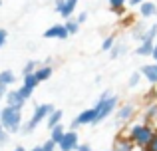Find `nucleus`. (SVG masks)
Returning <instances> with one entry per match:
<instances>
[{
    "label": "nucleus",
    "mask_w": 157,
    "mask_h": 151,
    "mask_svg": "<svg viewBox=\"0 0 157 151\" xmlns=\"http://www.w3.org/2000/svg\"><path fill=\"white\" fill-rule=\"evenodd\" d=\"M111 151H135V145L129 141V137H127V135H117L113 139Z\"/></svg>",
    "instance_id": "f8f14e48"
},
{
    "label": "nucleus",
    "mask_w": 157,
    "mask_h": 151,
    "mask_svg": "<svg viewBox=\"0 0 157 151\" xmlns=\"http://www.w3.org/2000/svg\"><path fill=\"white\" fill-rule=\"evenodd\" d=\"M14 81H16V76L12 74V70H2V72H0V85L10 88Z\"/></svg>",
    "instance_id": "aec40b11"
},
{
    "label": "nucleus",
    "mask_w": 157,
    "mask_h": 151,
    "mask_svg": "<svg viewBox=\"0 0 157 151\" xmlns=\"http://www.w3.org/2000/svg\"><path fill=\"white\" fill-rule=\"evenodd\" d=\"M0 125L2 129L8 133V135H14V133H20L22 129V111L14 108H0Z\"/></svg>",
    "instance_id": "f257e3e1"
},
{
    "label": "nucleus",
    "mask_w": 157,
    "mask_h": 151,
    "mask_svg": "<svg viewBox=\"0 0 157 151\" xmlns=\"http://www.w3.org/2000/svg\"><path fill=\"white\" fill-rule=\"evenodd\" d=\"M139 74H141V77H145L147 81H149L151 85L157 84V64H145V66L139 70Z\"/></svg>",
    "instance_id": "ddd939ff"
},
{
    "label": "nucleus",
    "mask_w": 157,
    "mask_h": 151,
    "mask_svg": "<svg viewBox=\"0 0 157 151\" xmlns=\"http://www.w3.org/2000/svg\"><path fill=\"white\" fill-rule=\"evenodd\" d=\"M145 40H149V42H155V40H157V24H153V26H149V28L145 30L141 42H145Z\"/></svg>",
    "instance_id": "b1692460"
},
{
    "label": "nucleus",
    "mask_w": 157,
    "mask_h": 151,
    "mask_svg": "<svg viewBox=\"0 0 157 151\" xmlns=\"http://www.w3.org/2000/svg\"><path fill=\"white\" fill-rule=\"evenodd\" d=\"M38 68V62H34V60H28L26 64H24L22 68V76H28V74H34V70Z\"/></svg>",
    "instance_id": "a878e982"
},
{
    "label": "nucleus",
    "mask_w": 157,
    "mask_h": 151,
    "mask_svg": "<svg viewBox=\"0 0 157 151\" xmlns=\"http://www.w3.org/2000/svg\"><path fill=\"white\" fill-rule=\"evenodd\" d=\"M36 85H38V80H36V76H34V74L22 76V88H18L20 96H22L24 100L28 101V100H30V97H32V93H34Z\"/></svg>",
    "instance_id": "0eeeda50"
},
{
    "label": "nucleus",
    "mask_w": 157,
    "mask_h": 151,
    "mask_svg": "<svg viewBox=\"0 0 157 151\" xmlns=\"http://www.w3.org/2000/svg\"><path fill=\"white\" fill-rule=\"evenodd\" d=\"M141 151H157V129L153 131V135H151V139L147 141V145L143 147Z\"/></svg>",
    "instance_id": "bb28decb"
},
{
    "label": "nucleus",
    "mask_w": 157,
    "mask_h": 151,
    "mask_svg": "<svg viewBox=\"0 0 157 151\" xmlns=\"http://www.w3.org/2000/svg\"><path fill=\"white\" fill-rule=\"evenodd\" d=\"M78 145H80V135H78L76 129H70V131L64 133L62 141L58 143V149L60 151H76Z\"/></svg>",
    "instance_id": "423d86ee"
},
{
    "label": "nucleus",
    "mask_w": 157,
    "mask_h": 151,
    "mask_svg": "<svg viewBox=\"0 0 157 151\" xmlns=\"http://www.w3.org/2000/svg\"><path fill=\"white\" fill-rule=\"evenodd\" d=\"M125 52H127V46H125V44H117V42H115L113 48L109 50V58L111 60H117V58H121Z\"/></svg>",
    "instance_id": "4be33fe9"
},
{
    "label": "nucleus",
    "mask_w": 157,
    "mask_h": 151,
    "mask_svg": "<svg viewBox=\"0 0 157 151\" xmlns=\"http://www.w3.org/2000/svg\"><path fill=\"white\" fill-rule=\"evenodd\" d=\"M145 30H147V26H145L143 22L133 24V28H131V38L137 40V42H141V38H143V34H145Z\"/></svg>",
    "instance_id": "412c9836"
},
{
    "label": "nucleus",
    "mask_w": 157,
    "mask_h": 151,
    "mask_svg": "<svg viewBox=\"0 0 157 151\" xmlns=\"http://www.w3.org/2000/svg\"><path fill=\"white\" fill-rule=\"evenodd\" d=\"M44 38L48 40H68V32H66L64 24H52L46 32H44Z\"/></svg>",
    "instance_id": "9d476101"
},
{
    "label": "nucleus",
    "mask_w": 157,
    "mask_h": 151,
    "mask_svg": "<svg viewBox=\"0 0 157 151\" xmlns=\"http://www.w3.org/2000/svg\"><path fill=\"white\" fill-rule=\"evenodd\" d=\"M0 8H2V0H0Z\"/></svg>",
    "instance_id": "79ce46f5"
},
{
    "label": "nucleus",
    "mask_w": 157,
    "mask_h": 151,
    "mask_svg": "<svg viewBox=\"0 0 157 151\" xmlns=\"http://www.w3.org/2000/svg\"><path fill=\"white\" fill-rule=\"evenodd\" d=\"M88 16H90L88 12H80V14H78V16H76L74 20H76L78 24H86V20H88Z\"/></svg>",
    "instance_id": "2f4dec72"
},
{
    "label": "nucleus",
    "mask_w": 157,
    "mask_h": 151,
    "mask_svg": "<svg viewBox=\"0 0 157 151\" xmlns=\"http://www.w3.org/2000/svg\"><path fill=\"white\" fill-rule=\"evenodd\" d=\"M107 2H109V8H111L113 12L121 14V12H123V6L127 4V0H107Z\"/></svg>",
    "instance_id": "393cba45"
},
{
    "label": "nucleus",
    "mask_w": 157,
    "mask_h": 151,
    "mask_svg": "<svg viewBox=\"0 0 157 151\" xmlns=\"http://www.w3.org/2000/svg\"><path fill=\"white\" fill-rule=\"evenodd\" d=\"M151 58L155 60V64H157V40L153 42V50H151Z\"/></svg>",
    "instance_id": "c9c22d12"
},
{
    "label": "nucleus",
    "mask_w": 157,
    "mask_h": 151,
    "mask_svg": "<svg viewBox=\"0 0 157 151\" xmlns=\"http://www.w3.org/2000/svg\"><path fill=\"white\" fill-rule=\"evenodd\" d=\"M115 125L117 127H121V125H125V123H129L131 119H133V115H135V105L133 104H121V105H117L115 108Z\"/></svg>",
    "instance_id": "39448f33"
},
{
    "label": "nucleus",
    "mask_w": 157,
    "mask_h": 151,
    "mask_svg": "<svg viewBox=\"0 0 157 151\" xmlns=\"http://www.w3.org/2000/svg\"><path fill=\"white\" fill-rule=\"evenodd\" d=\"M40 149L42 151H58V147H56V143H54V141H44V145H40Z\"/></svg>",
    "instance_id": "c756f323"
},
{
    "label": "nucleus",
    "mask_w": 157,
    "mask_h": 151,
    "mask_svg": "<svg viewBox=\"0 0 157 151\" xmlns=\"http://www.w3.org/2000/svg\"><path fill=\"white\" fill-rule=\"evenodd\" d=\"M52 109H54L52 104H38V105L34 108L32 117L26 121V123H22V129H20V131H22V133H32L40 123H44V121H46V117L50 115Z\"/></svg>",
    "instance_id": "20e7f679"
},
{
    "label": "nucleus",
    "mask_w": 157,
    "mask_h": 151,
    "mask_svg": "<svg viewBox=\"0 0 157 151\" xmlns=\"http://www.w3.org/2000/svg\"><path fill=\"white\" fill-rule=\"evenodd\" d=\"M8 88H4V85H0V101H4V96H6Z\"/></svg>",
    "instance_id": "e433bc0d"
},
{
    "label": "nucleus",
    "mask_w": 157,
    "mask_h": 151,
    "mask_svg": "<svg viewBox=\"0 0 157 151\" xmlns=\"http://www.w3.org/2000/svg\"><path fill=\"white\" fill-rule=\"evenodd\" d=\"M76 151H94V149H92V145H88V143H80L76 147Z\"/></svg>",
    "instance_id": "72a5a7b5"
},
{
    "label": "nucleus",
    "mask_w": 157,
    "mask_h": 151,
    "mask_svg": "<svg viewBox=\"0 0 157 151\" xmlns=\"http://www.w3.org/2000/svg\"><path fill=\"white\" fill-rule=\"evenodd\" d=\"M155 18H157V14H155Z\"/></svg>",
    "instance_id": "c03bdc74"
},
{
    "label": "nucleus",
    "mask_w": 157,
    "mask_h": 151,
    "mask_svg": "<svg viewBox=\"0 0 157 151\" xmlns=\"http://www.w3.org/2000/svg\"><path fill=\"white\" fill-rule=\"evenodd\" d=\"M78 2H80V0H64V2H62L60 6H56L54 10H56L58 14H60L62 18H64V20H68V18H72V16H74Z\"/></svg>",
    "instance_id": "9b49d317"
},
{
    "label": "nucleus",
    "mask_w": 157,
    "mask_h": 151,
    "mask_svg": "<svg viewBox=\"0 0 157 151\" xmlns=\"http://www.w3.org/2000/svg\"><path fill=\"white\" fill-rule=\"evenodd\" d=\"M62 117H64V111H62V109H56V108H54L52 111H50V115L46 117V125H48V129H52L54 125L62 123Z\"/></svg>",
    "instance_id": "f3484780"
},
{
    "label": "nucleus",
    "mask_w": 157,
    "mask_h": 151,
    "mask_svg": "<svg viewBox=\"0 0 157 151\" xmlns=\"http://www.w3.org/2000/svg\"><path fill=\"white\" fill-rule=\"evenodd\" d=\"M52 74H54V68L52 66H42V64H38V68L34 70V76H36V80H38V84L50 80Z\"/></svg>",
    "instance_id": "4468645a"
},
{
    "label": "nucleus",
    "mask_w": 157,
    "mask_h": 151,
    "mask_svg": "<svg viewBox=\"0 0 157 151\" xmlns=\"http://www.w3.org/2000/svg\"><path fill=\"white\" fill-rule=\"evenodd\" d=\"M92 123H94V108H88V109H84V111L78 113L70 127L78 129V127H82V125H92Z\"/></svg>",
    "instance_id": "1a4fd4ad"
},
{
    "label": "nucleus",
    "mask_w": 157,
    "mask_h": 151,
    "mask_svg": "<svg viewBox=\"0 0 157 151\" xmlns=\"http://www.w3.org/2000/svg\"><path fill=\"white\" fill-rule=\"evenodd\" d=\"M139 14H141V18H151V16H155V14H157V6H155V2L143 0V2L139 4Z\"/></svg>",
    "instance_id": "2eb2a0df"
},
{
    "label": "nucleus",
    "mask_w": 157,
    "mask_h": 151,
    "mask_svg": "<svg viewBox=\"0 0 157 151\" xmlns=\"http://www.w3.org/2000/svg\"><path fill=\"white\" fill-rule=\"evenodd\" d=\"M64 28H66V32H68V36H74V34H78V30H80V24H78L74 18H68L64 22Z\"/></svg>",
    "instance_id": "5701e85b"
},
{
    "label": "nucleus",
    "mask_w": 157,
    "mask_h": 151,
    "mask_svg": "<svg viewBox=\"0 0 157 151\" xmlns=\"http://www.w3.org/2000/svg\"><path fill=\"white\" fill-rule=\"evenodd\" d=\"M151 50H153V42L145 40V42H139V44H137V48H135V54H137L139 58H147V56H151Z\"/></svg>",
    "instance_id": "6ab92c4d"
},
{
    "label": "nucleus",
    "mask_w": 157,
    "mask_h": 151,
    "mask_svg": "<svg viewBox=\"0 0 157 151\" xmlns=\"http://www.w3.org/2000/svg\"><path fill=\"white\" fill-rule=\"evenodd\" d=\"M153 131L155 129L151 127L149 123H133L129 127V133H127V137H129V141L135 145V149H143L147 145V141L151 139V135H153Z\"/></svg>",
    "instance_id": "f03ea898"
},
{
    "label": "nucleus",
    "mask_w": 157,
    "mask_h": 151,
    "mask_svg": "<svg viewBox=\"0 0 157 151\" xmlns=\"http://www.w3.org/2000/svg\"><path fill=\"white\" fill-rule=\"evenodd\" d=\"M12 151H26V149H24L22 145H18V147H14V149H12Z\"/></svg>",
    "instance_id": "58836bf2"
},
{
    "label": "nucleus",
    "mask_w": 157,
    "mask_h": 151,
    "mask_svg": "<svg viewBox=\"0 0 157 151\" xmlns=\"http://www.w3.org/2000/svg\"><path fill=\"white\" fill-rule=\"evenodd\" d=\"M113 44H115V36H105L104 42H101V50H104V52H109L111 48H113Z\"/></svg>",
    "instance_id": "c85d7f7f"
},
{
    "label": "nucleus",
    "mask_w": 157,
    "mask_h": 151,
    "mask_svg": "<svg viewBox=\"0 0 157 151\" xmlns=\"http://www.w3.org/2000/svg\"><path fill=\"white\" fill-rule=\"evenodd\" d=\"M4 104H6L8 108H14V109H20V111H22V108L28 104V101L20 96L18 89H8L6 96H4Z\"/></svg>",
    "instance_id": "6e6552de"
},
{
    "label": "nucleus",
    "mask_w": 157,
    "mask_h": 151,
    "mask_svg": "<svg viewBox=\"0 0 157 151\" xmlns=\"http://www.w3.org/2000/svg\"><path fill=\"white\" fill-rule=\"evenodd\" d=\"M6 40H8V32L4 30V28H0V48L6 44Z\"/></svg>",
    "instance_id": "473e14b6"
},
{
    "label": "nucleus",
    "mask_w": 157,
    "mask_h": 151,
    "mask_svg": "<svg viewBox=\"0 0 157 151\" xmlns=\"http://www.w3.org/2000/svg\"><path fill=\"white\" fill-rule=\"evenodd\" d=\"M64 133H66V127L62 123H58V125H54V127L50 129V137H48V139L54 141V143H56V147H58V143H60L62 137H64Z\"/></svg>",
    "instance_id": "a211bd4d"
},
{
    "label": "nucleus",
    "mask_w": 157,
    "mask_h": 151,
    "mask_svg": "<svg viewBox=\"0 0 157 151\" xmlns=\"http://www.w3.org/2000/svg\"><path fill=\"white\" fill-rule=\"evenodd\" d=\"M155 97H157V93H155Z\"/></svg>",
    "instance_id": "37998d69"
},
{
    "label": "nucleus",
    "mask_w": 157,
    "mask_h": 151,
    "mask_svg": "<svg viewBox=\"0 0 157 151\" xmlns=\"http://www.w3.org/2000/svg\"><path fill=\"white\" fill-rule=\"evenodd\" d=\"M62 2H64V0H54V4H56V6H60Z\"/></svg>",
    "instance_id": "a19ab883"
},
{
    "label": "nucleus",
    "mask_w": 157,
    "mask_h": 151,
    "mask_svg": "<svg viewBox=\"0 0 157 151\" xmlns=\"http://www.w3.org/2000/svg\"><path fill=\"white\" fill-rule=\"evenodd\" d=\"M157 119V101H151V104H147L145 111H143V123H153Z\"/></svg>",
    "instance_id": "dca6fc26"
},
{
    "label": "nucleus",
    "mask_w": 157,
    "mask_h": 151,
    "mask_svg": "<svg viewBox=\"0 0 157 151\" xmlns=\"http://www.w3.org/2000/svg\"><path fill=\"white\" fill-rule=\"evenodd\" d=\"M28 151H42V149H40V145H36V147H32V149H28Z\"/></svg>",
    "instance_id": "ea45409f"
},
{
    "label": "nucleus",
    "mask_w": 157,
    "mask_h": 151,
    "mask_svg": "<svg viewBox=\"0 0 157 151\" xmlns=\"http://www.w3.org/2000/svg\"><path fill=\"white\" fill-rule=\"evenodd\" d=\"M117 104H119L117 96H109V97H105V100H98V104L94 105V123L92 125H98L104 119H107V117L115 111Z\"/></svg>",
    "instance_id": "7ed1b4c3"
},
{
    "label": "nucleus",
    "mask_w": 157,
    "mask_h": 151,
    "mask_svg": "<svg viewBox=\"0 0 157 151\" xmlns=\"http://www.w3.org/2000/svg\"><path fill=\"white\" fill-rule=\"evenodd\" d=\"M109 96H113V92H111L109 88L107 89H104V92H101V96H100V100H105V97H109Z\"/></svg>",
    "instance_id": "f704fd0d"
},
{
    "label": "nucleus",
    "mask_w": 157,
    "mask_h": 151,
    "mask_svg": "<svg viewBox=\"0 0 157 151\" xmlns=\"http://www.w3.org/2000/svg\"><path fill=\"white\" fill-rule=\"evenodd\" d=\"M8 139H10V135H8V133H6V131L2 129V125H0V147L8 143Z\"/></svg>",
    "instance_id": "7c9ffc66"
},
{
    "label": "nucleus",
    "mask_w": 157,
    "mask_h": 151,
    "mask_svg": "<svg viewBox=\"0 0 157 151\" xmlns=\"http://www.w3.org/2000/svg\"><path fill=\"white\" fill-rule=\"evenodd\" d=\"M139 81H141V74H139V70H137V72H133V74L129 76V80H127V85H129V88H137Z\"/></svg>",
    "instance_id": "cd10ccee"
},
{
    "label": "nucleus",
    "mask_w": 157,
    "mask_h": 151,
    "mask_svg": "<svg viewBox=\"0 0 157 151\" xmlns=\"http://www.w3.org/2000/svg\"><path fill=\"white\" fill-rule=\"evenodd\" d=\"M141 2H143V0H127V4H129V6H139Z\"/></svg>",
    "instance_id": "4c0bfd02"
}]
</instances>
